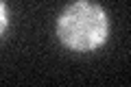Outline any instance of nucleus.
<instances>
[{"label":"nucleus","mask_w":131,"mask_h":87,"mask_svg":"<svg viewBox=\"0 0 131 87\" xmlns=\"http://www.w3.org/2000/svg\"><path fill=\"white\" fill-rule=\"evenodd\" d=\"M7 24H9V13H7V7L5 2L0 0V35L7 31Z\"/></svg>","instance_id":"f03ea898"},{"label":"nucleus","mask_w":131,"mask_h":87,"mask_svg":"<svg viewBox=\"0 0 131 87\" xmlns=\"http://www.w3.org/2000/svg\"><path fill=\"white\" fill-rule=\"evenodd\" d=\"M55 33L66 48L74 52H92L109 37V18L94 0H74L57 18Z\"/></svg>","instance_id":"f257e3e1"}]
</instances>
